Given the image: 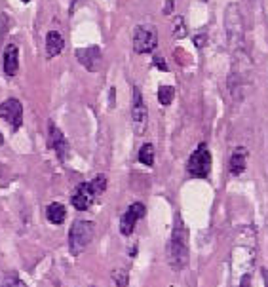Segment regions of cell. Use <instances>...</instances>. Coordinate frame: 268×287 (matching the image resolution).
Segmentation results:
<instances>
[{
  "mask_svg": "<svg viewBox=\"0 0 268 287\" xmlns=\"http://www.w3.org/2000/svg\"><path fill=\"white\" fill-rule=\"evenodd\" d=\"M186 261H188V236L185 225L177 221L169 244V263L173 268L179 270L186 265Z\"/></svg>",
  "mask_w": 268,
  "mask_h": 287,
  "instance_id": "cell-1",
  "label": "cell"
},
{
  "mask_svg": "<svg viewBox=\"0 0 268 287\" xmlns=\"http://www.w3.org/2000/svg\"><path fill=\"white\" fill-rule=\"evenodd\" d=\"M93 240V223L91 221H76L69 230V249L72 255L86 251Z\"/></svg>",
  "mask_w": 268,
  "mask_h": 287,
  "instance_id": "cell-2",
  "label": "cell"
},
{
  "mask_svg": "<svg viewBox=\"0 0 268 287\" xmlns=\"http://www.w3.org/2000/svg\"><path fill=\"white\" fill-rule=\"evenodd\" d=\"M186 167H188V173L192 177H198V179H206L209 175V171H211V152L207 150V144H198V148L192 152Z\"/></svg>",
  "mask_w": 268,
  "mask_h": 287,
  "instance_id": "cell-3",
  "label": "cell"
},
{
  "mask_svg": "<svg viewBox=\"0 0 268 287\" xmlns=\"http://www.w3.org/2000/svg\"><path fill=\"white\" fill-rule=\"evenodd\" d=\"M158 44V33L152 25H141L133 33V50L137 54H148Z\"/></svg>",
  "mask_w": 268,
  "mask_h": 287,
  "instance_id": "cell-4",
  "label": "cell"
},
{
  "mask_svg": "<svg viewBox=\"0 0 268 287\" xmlns=\"http://www.w3.org/2000/svg\"><path fill=\"white\" fill-rule=\"evenodd\" d=\"M131 120L137 135H143L148 122V114H146V105L143 101V95L139 88H133V107H131Z\"/></svg>",
  "mask_w": 268,
  "mask_h": 287,
  "instance_id": "cell-5",
  "label": "cell"
},
{
  "mask_svg": "<svg viewBox=\"0 0 268 287\" xmlns=\"http://www.w3.org/2000/svg\"><path fill=\"white\" fill-rule=\"evenodd\" d=\"M0 118L6 120L14 129H18L23 122V107L18 99H6L0 105Z\"/></svg>",
  "mask_w": 268,
  "mask_h": 287,
  "instance_id": "cell-6",
  "label": "cell"
},
{
  "mask_svg": "<svg viewBox=\"0 0 268 287\" xmlns=\"http://www.w3.org/2000/svg\"><path fill=\"white\" fill-rule=\"evenodd\" d=\"M144 215V205L141 202H135V204H131L129 207H127V211H125L122 219H120V232L124 234V236H129V234H133L135 230V225H137V221Z\"/></svg>",
  "mask_w": 268,
  "mask_h": 287,
  "instance_id": "cell-7",
  "label": "cell"
},
{
  "mask_svg": "<svg viewBox=\"0 0 268 287\" xmlns=\"http://www.w3.org/2000/svg\"><path fill=\"white\" fill-rule=\"evenodd\" d=\"M76 57H78V61L91 72L99 71L101 65H103V54H101V50H99L97 46H89V48H80V50H76Z\"/></svg>",
  "mask_w": 268,
  "mask_h": 287,
  "instance_id": "cell-8",
  "label": "cell"
},
{
  "mask_svg": "<svg viewBox=\"0 0 268 287\" xmlns=\"http://www.w3.org/2000/svg\"><path fill=\"white\" fill-rule=\"evenodd\" d=\"M97 196L95 192H93V188H91V184L89 183H80L78 186H76V190L72 192V205H74V209H78V211H86L89 205L93 204V198Z\"/></svg>",
  "mask_w": 268,
  "mask_h": 287,
  "instance_id": "cell-9",
  "label": "cell"
},
{
  "mask_svg": "<svg viewBox=\"0 0 268 287\" xmlns=\"http://www.w3.org/2000/svg\"><path fill=\"white\" fill-rule=\"evenodd\" d=\"M50 144L54 146L55 154H57L59 160L61 162L67 160V156H69V143H67L65 135L54 124H50Z\"/></svg>",
  "mask_w": 268,
  "mask_h": 287,
  "instance_id": "cell-10",
  "label": "cell"
},
{
  "mask_svg": "<svg viewBox=\"0 0 268 287\" xmlns=\"http://www.w3.org/2000/svg\"><path fill=\"white\" fill-rule=\"evenodd\" d=\"M19 69V48L16 44H10L4 52V72L8 76H14Z\"/></svg>",
  "mask_w": 268,
  "mask_h": 287,
  "instance_id": "cell-11",
  "label": "cell"
},
{
  "mask_svg": "<svg viewBox=\"0 0 268 287\" xmlns=\"http://www.w3.org/2000/svg\"><path fill=\"white\" fill-rule=\"evenodd\" d=\"M65 48V40L63 36L59 35L57 31H50L48 36H46V55L48 59H52L55 55H59Z\"/></svg>",
  "mask_w": 268,
  "mask_h": 287,
  "instance_id": "cell-12",
  "label": "cell"
},
{
  "mask_svg": "<svg viewBox=\"0 0 268 287\" xmlns=\"http://www.w3.org/2000/svg\"><path fill=\"white\" fill-rule=\"evenodd\" d=\"M46 217H48V221H50V223H54V225H61V223L65 221V217H67V209H65V205H63V204L54 202V204H50V205H48V209H46Z\"/></svg>",
  "mask_w": 268,
  "mask_h": 287,
  "instance_id": "cell-13",
  "label": "cell"
},
{
  "mask_svg": "<svg viewBox=\"0 0 268 287\" xmlns=\"http://www.w3.org/2000/svg\"><path fill=\"white\" fill-rule=\"evenodd\" d=\"M244 169H246V152H244V148H236L232 158H230V173L242 175Z\"/></svg>",
  "mask_w": 268,
  "mask_h": 287,
  "instance_id": "cell-14",
  "label": "cell"
},
{
  "mask_svg": "<svg viewBox=\"0 0 268 287\" xmlns=\"http://www.w3.org/2000/svg\"><path fill=\"white\" fill-rule=\"evenodd\" d=\"M139 162L144 164V165H152L154 164V146L150 143L141 146V150H139Z\"/></svg>",
  "mask_w": 268,
  "mask_h": 287,
  "instance_id": "cell-15",
  "label": "cell"
},
{
  "mask_svg": "<svg viewBox=\"0 0 268 287\" xmlns=\"http://www.w3.org/2000/svg\"><path fill=\"white\" fill-rule=\"evenodd\" d=\"M173 97H175V90L171 86H162L160 90H158V101H160V105H165V107L171 105Z\"/></svg>",
  "mask_w": 268,
  "mask_h": 287,
  "instance_id": "cell-16",
  "label": "cell"
},
{
  "mask_svg": "<svg viewBox=\"0 0 268 287\" xmlns=\"http://www.w3.org/2000/svg\"><path fill=\"white\" fill-rule=\"evenodd\" d=\"M89 184H91L93 192L99 196V194H103L105 188H107V177H105V175H97L93 181H89Z\"/></svg>",
  "mask_w": 268,
  "mask_h": 287,
  "instance_id": "cell-17",
  "label": "cell"
},
{
  "mask_svg": "<svg viewBox=\"0 0 268 287\" xmlns=\"http://www.w3.org/2000/svg\"><path fill=\"white\" fill-rule=\"evenodd\" d=\"M173 36H175L177 40L186 36V25H185V19L183 18H175V23H173Z\"/></svg>",
  "mask_w": 268,
  "mask_h": 287,
  "instance_id": "cell-18",
  "label": "cell"
},
{
  "mask_svg": "<svg viewBox=\"0 0 268 287\" xmlns=\"http://www.w3.org/2000/svg\"><path fill=\"white\" fill-rule=\"evenodd\" d=\"M112 278H114V282H116V286H127V274H125L124 270H120V274H118V270L116 272H112Z\"/></svg>",
  "mask_w": 268,
  "mask_h": 287,
  "instance_id": "cell-19",
  "label": "cell"
},
{
  "mask_svg": "<svg viewBox=\"0 0 268 287\" xmlns=\"http://www.w3.org/2000/svg\"><path fill=\"white\" fill-rule=\"evenodd\" d=\"M204 42H206V36H204V35L196 36V38H194V44H196L198 48H202V46H204Z\"/></svg>",
  "mask_w": 268,
  "mask_h": 287,
  "instance_id": "cell-20",
  "label": "cell"
},
{
  "mask_svg": "<svg viewBox=\"0 0 268 287\" xmlns=\"http://www.w3.org/2000/svg\"><path fill=\"white\" fill-rule=\"evenodd\" d=\"M154 63H156V65L160 67L162 71H167V65H165V63L162 61V57H156V59H154Z\"/></svg>",
  "mask_w": 268,
  "mask_h": 287,
  "instance_id": "cell-21",
  "label": "cell"
},
{
  "mask_svg": "<svg viewBox=\"0 0 268 287\" xmlns=\"http://www.w3.org/2000/svg\"><path fill=\"white\" fill-rule=\"evenodd\" d=\"M110 107H114V88H110Z\"/></svg>",
  "mask_w": 268,
  "mask_h": 287,
  "instance_id": "cell-22",
  "label": "cell"
},
{
  "mask_svg": "<svg viewBox=\"0 0 268 287\" xmlns=\"http://www.w3.org/2000/svg\"><path fill=\"white\" fill-rule=\"evenodd\" d=\"M21 2H25V4H27V2H29V0H21Z\"/></svg>",
  "mask_w": 268,
  "mask_h": 287,
  "instance_id": "cell-23",
  "label": "cell"
},
{
  "mask_svg": "<svg viewBox=\"0 0 268 287\" xmlns=\"http://www.w3.org/2000/svg\"><path fill=\"white\" fill-rule=\"evenodd\" d=\"M0 143H2V135H0Z\"/></svg>",
  "mask_w": 268,
  "mask_h": 287,
  "instance_id": "cell-24",
  "label": "cell"
},
{
  "mask_svg": "<svg viewBox=\"0 0 268 287\" xmlns=\"http://www.w3.org/2000/svg\"><path fill=\"white\" fill-rule=\"evenodd\" d=\"M202 2H206V0H202Z\"/></svg>",
  "mask_w": 268,
  "mask_h": 287,
  "instance_id": "cell-25",
  "label": "cell"
}]
</instances>
